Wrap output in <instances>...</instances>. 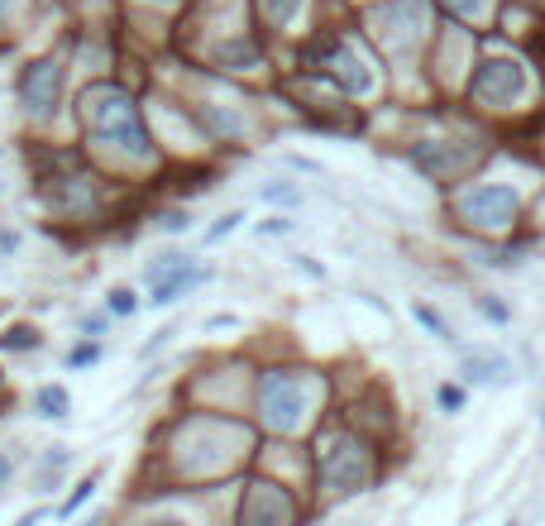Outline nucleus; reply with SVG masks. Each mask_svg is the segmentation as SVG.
<instances>
[{
  "mask_svg": "<svg viewBox=\"0 0 545 526\" xmlns=\"http://www.w3.org/2000/svg\"><path fill=\"white\" fill-rule=\"evenodd\" d=\"M10 15H15V0H0V24L10 20Z\"/></svg>",
  "mask_w": 545,
  "mask_h": 526,
  "instance_id": "28",
  "label": "nucleus"
},
{
  "mask_svg": "<svg viewBox=\"0 0 545 526\" xmlns=\"http://www.w3.org/2000/svg\"><path fill=\"white\" fill-rule=\"evenodd\" d=\"M220 63H235V67H254V48H249V44H230V48H220Z\"/></svg>",
  "mask_w": 545,
  "mask_h": 526,
  "instance_id": "19",
  "label": "nucleus"
},
{
  "mask_svg": "<svg viewBox=\"0 0 545 526\" xmlns=\"http://www.w3.org/2000/svg\"><path fill=\"white\" fill-rule=\"evenodd\" d=\"M259 230H263V235H287V230H292V220H283V216L259 220Z\"/></svg>",
  "mask_w": 545,
  "mask_h": 526,
  "instance_id": "23",
  "label": "nucleus"
},
{
  "mask_svg": "<svg viewBox=\"0 0 545 526\" xmlns=\"http://www.w3.org/2000/svg\"><path fill=\"white\" fill-rule=\"evenodd\" d=\"M259 10L268 24H292L297 10H302V0H259Z\"/></svg>",
  "mask_w": 545,
  "mask_h": 526,
  "instance_id": "15",
  "label": "nucleus"
},
{
  "mask_svg": "<svg viewBox=\"0 0 545 526\" xmlns=\"http://www.w3.org/2000/svg\"><path fill=\"white\" fill-rule=\"evenodd\" d=\"M230 326H240V316H211L206 321V330H230Z\"/></svg>",
  "mask_w": 545,
  "mask_h": 526,
  "instance_id": "27",
  "label": "nucleus"
},
{
  "mask_svg": "<svg viewBox=\"0 0 545 526\" xmlns=\"http://www.w3.org/2000/svg\"><path fill=\"white\" fill-rule=\"evenodd\" d=\"M87 120L96 139H106V144H120L130 158H149L153 144H149V130H144V120H139V110L125 91H110V87H96L87 91Z\"/></svg>",
  "mask_w": 545,
  "mask_h": 526,
  "instance_id": "1",
  "label": "nucleus"
},
{
  "mask_svg": "<svg viewBox=\"0 0 545 526\" xmlns=\"http://www.w3.org/2000/svg\"><path fill=\"white\" fill-rule=\"evenodd\" d=\"M416 321H421V326H426V330H436L440 340H455V330H450V321H445L440 311H431V307H416Z\"/></svg>",
  "mask_w": 545,
  "mask_h": 526,
  "instance_id": "17",
  "label": "nucleus"
},
{
  "mask_svg": "<svg viewBox=\"0 0 545 526\" xmlns=\"http://www.w3.org/2000/svg\"><path fill=\"white\" fill-rule=\"evenodd\" d=\"M58 91H63V67L58 63H34L20 82V101L34 120H48L58 110Z\"/></svg>",
  "mask_w": 545,
  "mask_h": 526,
  "instance_id": "8",
  "label": "nucleus"
},
{
  "mask_svg": "<svg viewBox=\"0 0 545 526\" xmlns=\"http://www.w3.org/2000/svg\"><path fill=\"white\" fill-rule=\"evenodd\" d=\"M459 211L474 220V225H483V230H502V225H512V216H517V192L488 182V187L464 192V197H459Z\"/></svg>",
  "mask_w": 545,
  "mask_h": 526,
  "instance_id": "5",
  "label": "nucleus"
},
{
  "mask_svg": "<svg viewBox=\"0 0 545 526\" xmlns=\"http://www.w3.org/2000/svg\"><path fill=\"white\" fill-rule=\"evenodd\" d=\"M369 483V455L359 440H330V450L321 455V488L330 498H349Z\"/></svg>",
  "mask_w": 545,
  "mask_h": 526,
  "instance_id": "3",
  "label": "nucleus"
},
{
  "mask_svg": "<svg viewBox=\"0 0 545 526\" xmlns=\"http://www.w3.org/2000/svg\"><path fill=\"white\" fill-rule=\"evenodd\" d=\"M526 91V67L512 63V58H488L479 63L474 82H469V96L483 101V106H512Z\"/></svg>",
  "mask_w": 545,
  "mask_h": 526,
  "instance_id": "4",
  "label": "nucleus"
},
{
  "mask_svg": "<svg viewBox=\"0 0 545 526\" xmlns=\"http://www.w3.org/2000/svg\"><path fill=\"white\" fill-rule=\"evenodd\" d=\"M106 307L115 311V316H130V311H134V292H130V287H115V292L106 297Z\"/></svg>",
  "mask_w": 545,
  "mask_h": 526,
  "instance_id": "20",
  "label": "nucleus"
},
{
  "mask_svg": "<svg viewBox=\"0 0 545 526\" xmlns=\"http://www.w3.org/2000/svg\"><path fill=\"white\" fill-rule=\"evenodd\" d=\"M39 340H44V335H39V330L34 326H10L5 330V335H0V350H39Z\"/></svg>",
  "mask_w": 545,
  "mask_h": 526,
  "instance_id": "14",
  "label": "nucleus"
},
{
  "mask_svg": "<svg viewBox=\"0 0 545 526\" xmlns=\"http://www.w3.org/2000/svg\"><path fill=\"white\" fill-rule=\"evenodd\" d=\"M0 479H10V460L5 455H0Z\"/></svg>",
  "mask_w": 545,
  "mask_h": 526,
  "instance_id": "29",
  "label": "nucleus"
},
{
  "mask_svg": "<svg viewBox=\"0 0 545 526\" xmlns=\"http://www.w3.org/2000/svg\"><path fill=\"white\" fill-rule=\"evenodd\" d=\"M321 67H326L330 82H335L340 91H349V96H369V91H373L369 63H364V58H359L349 44H326V48H321Z\"/></svg>",
  "mask_w": 545,
  "mask_h": 526,
  "instance_id": "7",
  "label": "nucleus"
},
{
  "mask_svg": "<svg viewBox=\"0 0 545 526\" xmlns=\"http://www.w3.org/2000/svg\"><path fill=\"white\" fill-rule=\"evenodd\" d=\"M91 359H96V350H91V345H82V350L67 354V364H77V369H82V364H91Z\"/></svg>",
  "mask_w": 545,
  "mask_h": 526,
  "instance_id": "25",
  "label": "nucleus"
},
{
  "mask_svg": "<svg viewBox=\"0 0 545 526\" xmlns=\"http://www.w3.org/2000/svg\"><path fill=\"white\" fill-rule=\"evenodd\" d=\"M464 378L469 383H493V388H502V383H512V359L498 350H464Z\"/></svg>",
  "mask_w": 545,
  "mask_h": 526,
  "instance_id": "12",
  "label": "nucleus"
},
{
  "mask_svg": "<svg viewBox=\"0 0 545 526\" xmlns=\"http://www.w3.org/2000/svg\"><path fill=\"white\" fill-rule=\"evenodd\" d=\"M416 168L421 173H431V177H455V173H464L474 158H479V149H469V144H421L416 149Z\"/></svg>",
  "mask_w": 545,
  "mask_h": 526,
  "instance_id": "11",
  "label": "nucleus"
},
{
  "mask_svg": "<svg viewBox=\"0 0 545 526\" xmlns=\"http://www.w3.org/2000/svg\"><path fill=\"white\" fill-rule=\"evenodd\" d=\"M163 225H168V230H187L192 216H187V211H173V216H163Z\"/></svg>",
  "mask_w": 545,
  "mask_h": 526,
  "instance_id": "26",
  "label": "nucleus"
},
{
  "mask_svg": "<svg viewBox=\"0 0 545 526\" xmlns=\"http://www.w3.org/2000/svg\"><path fill=\"white\" fill-rule=\"evenodd\" d=\"M263 201H297V187H263Z\"/></svg>",
  "mask_w": 545,
  "mask_h": 526,
  "instance_id": "22",
  "label": "nucleus"
},
{
  "mask_svg": "<svg viewBox=\"0 0 545 526\" xmlns=\"http://www.w3.org/2000/svg\"><path fill=\"white\" fill-rule=\"evenodd\" d=\"M440 402H445V412H459V402H464V397H459V388L445 383V388H440Z\"/></svg>",
  "mask_w": 545,
  "mask_h": 526,
  "instance_id": "24",
  "label": "nucleus"
},
{
  "mask_svg": "<svg viewBox=\"0 0 545 526\" xmlns=\"http://www.w3.org/2000/svg\"><path fill=\"white\" fill-rule=\"evenodd\" d=\"M240 522L283 526V522H292V503H287L283 488H273V483H254L249 498H244V507H240Z\"/></svg>",
  "mask_w": 545,
  "mask_h": 526,
  "instance_id": "10",
  "label": "nucleus"
},
{
  "mask_svg": "<svg viewBox=\"0 0 545 526\" xmlns=\"http://www.w3.org/2000/svg\"><path fill=\"white\" fill-rule=\"evenodd\" d=\"M158 5H173V0H158Z\"/></svg>",
  "mask_w": 545,
  "mask_h": 526,
  "instance_id": "30",
  "label": "nucleus"
},
{
  "mask_svg": "<svg viewBox=\"0 0 545 526\" xmlns=\"http://www.w3.org/2000/svg\"><path fill=\"white\" fill-rule=\"evenodd\" d=\"M240 220H244V211H225V216L211 225V235H206V240L216 244V240H225V235H235V230H240Z\"/></svg>",
  "mask_w": 545,
  "mask_h": 526,
  "instance_id": "18",
  "label": "nucleus"
},
{
  "mask_svg": "<svg viewBox=\"0 0 545 526\" xmlns=\"http://www.w3.org/2000/svg\"><path fill=\"white\" fill-rule=\"evenodd\" d=\"M67 407H72V402H67V393H63V388H53V383L34 393V412H39V417H48V421H63Z\"/></svg>",
  "mask_w": 545,
  "mask_h": 526,
  "instance_id": "13",
  "label": "nucleus"
},
{
  "mask_svg": "<svg viewBox=\"0 0 545 526\" xmlns=\"http://www.w3.org/2000/svg\"><path fill=\"white\" fill-rule=\"evenodd\" d=\"M445 5H450L455 15H469V20H474V15H483V10H488V0H445Z\"/></svg>",
  "mask_w": 545,
  "mask_h": 526,
  "instance_id": "21",
  "label": "nucleus"
},
{
  "mask_svg": "<svg viewBox=\"0 0 545 526\" xmlns=\"http://www.w3.org/2000/svg\"><path fill=\"white\" fill-rule=\"evenodd\" d=\"M201 278H206V273H197L182 254H163V259L149 268V302L153 307H168V302H177L187 287H197Z\"/></svg>",
  "mask_w": 545,
  "mask_h": 526,
  "instance_id": "6",
  "label": "nucleus"
},
{
  "mask_svg": "<svg viewBox=\"0 0 545 526\" xmlns=\"http://www.w3.org/2000/svg\"><path fill=\"white\" fill-rule=\"evenodd\" d=\"M383 24H393V29H383V39L393 48H412L421 34H426V0H397L383 10Z\"/></svg>",
  "mask_w": 545,
  "mask_h": 526,
  "instance_id": "9",
  "label": "nucleus"
},
{
  "mask_svg": "<svg viewBox=\"0 0 545 526\" xmlns=\"http://www.w3.org/2000/svg\"><path fill=\"white\" fill-rule=\"evenodd\" d=\"M96 483H101V479H96V474H91V479H82V483H77V488L67 493V503L58 507V517H72L77 507H87V503H91V493H96Z\"/></svg>",
  "mask_w": 545,
  "mask_h": 526,
  "instance_id": "16",
  "label": "nucleus"
},
{
  "mask_svg": "<svg viewBox=\"0 0 545 526\" xmlns=\"http://www.w3.org/2000/svg\"><path fill=\"white\" fill-rule=\"evenodd\" d=\"M259 407L273 431H297L311 412V383L297 373H268L259 388Z\"/></svg>",
  "mask_w": 545,
  "mask_h": 526,
  "instance_id": "2",
  "label": "nucleus"
}]
</instances>
